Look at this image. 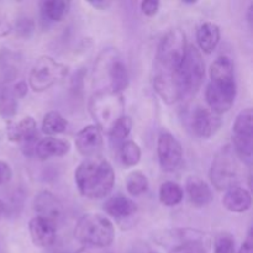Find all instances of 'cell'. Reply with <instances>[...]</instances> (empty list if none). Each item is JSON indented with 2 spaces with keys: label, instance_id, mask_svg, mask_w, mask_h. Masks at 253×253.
Here are the masks:
<instances>
[{
  "label": "cell",
  "instance_id": "cell-21",
  "mask_svg": "<svg viewBox=\"0 0 253 253\" xmlns=\"http://www.w3.org/2000/svg\"><path fill=\"white\" fill-rule=\"evenodd\" d=\"M221 39L220 27L214 22H204L197 31V42L204 53L210 54L215 51Z\"/></svg>",
  "mask_w": 253,
  "mask_h": 253
},
{
  "label": "cell",
  "instance_id": "cell-23",
  "mask_svg": "<svg viewBox=\"0 0 253 253\" xmlns=\"http://www.w3.org/2000/svg\"><path fill=\"white\" fill-rule=\"evenodd\" d=\"M21 58L17 53L7 49L0 52V82L9 83L14 81L20 71Z\"/></svg>",
  "mask_w": 253,
  "mask_h": 253
},
{
  "label": "cell",
  "instance_id": "cell-2",
  "mask_svg": "<svg viewBox=\"0 0 253 253\" xmlns=\"http://www.w3.org/2000/svg\"><path fill=\"white\" fill-rule=\"evenodd\" d=\"M74 182L82 197L91 200L106 198L115 184V172L108 160L94 156L85 158L74 172Z\"/></svg>",
  "mask_w": 253,
  "mask_h": 253
},
{
  "label": "cell",
  "instance_id": "cell-38",
  "mask_svg": "<svg viewBox=\"0 0 253 253\" xmlns=\"http://www.w3.org/2000/svg\"><path fill=\"white\" fill-rule=\"evenodd\" d=\"M76 253H109L105 251V249H98V247H86L83 246L79 249Z\"/></svg>",
  "mask_w": 253,
  "mask_h": 253
},
{
  "label": "cell",
  "instance_id": "cell-13",
  "mask_svg": "<svg viewBox=\"0 0 253 253\" xmlns=\"http://www.w3.org/2000/svg\"><path fill=\"white\" fill-rule=\"evenodd\" d=\"M32 207L37 216L43 217L53 222L54 225L58 224V221L63 216V205L59 202L58 198L48 190H42L37 193L32 202Z\"/></svg>",
  "mask_w": 253,
  "mask_h": 253
},
{
  "label": "cell",
  "instance_id": "cell-34",
  "mask_svg": "<svg viewBox=\"0 0 253 253\" xmlns=\"http://www.w3.org/2000/svg\"><path fill=\"white\" fill-rule=\"evenodd\" d=\"M12 169L10 165L5 161H0V185H4L11 179Z\"/></svg>",
  "mask_w": 253,
  "mask_h": 253
},
{
  "label": "cell",
  "instance_id": "cell-15",
  "mask_svg": "<svg viewBox=\"0 0 253 253\" xmlns=\"http://www.w3.org/2000/svg\"><path fill=\"white\" fill-rule=\"evenodd\" d=\"M76 147L86 158L98 156L103 147V132L95 125L85 126L76 135Z\"/></svg>",
  "mask_w": 253,
  "mask_h": 253
},
{
  "label": "cell",
  "instance_id": "cell-6",
  "mask_svg": "<svg viewBox=\"0 0 253 253\" xmlns=\"http://www.w3.org/2000/svg\"><path fill=\"white\" fill-rule=\"evenodd\" d=\"M125 103L121 94L95 91L89 103V110L101 132L108 133L114 124L124 116Z\"/></svg>",
  "mask_w": 253,
  "mask_h": 253
},
{
  "label": "cell",
  "instance_id": "cell-16",
  "mask_svg": "<svg viewBox=\"0 0 253 253\" xmlns=\"http://www.w3.org/2000/svg\"><path fill=\"white\" fill-rule=\"evenodd\" d=\"M29 232L35 246L49 247L56 241L57 225L43 217L35 216L29 222Z\"/></svg>",
  "mask_w": 253,
  "mask_h": 253
},
{
  "label": "cell",
  "instance_id": "cell-30",
  "mask_svg": "<svg viewBox=\"0 0 253 253\" xmlns=\"http://www.w3.org/2000/svg\"><path fill=\"white\" fill-rule=\"evenodd\" d=\"M126 189L131 197H140L148 189L147 177L140 170H135L126 179Z\"/></svg>",
  "mask_w": 253,
  "mask_h": 253
},
{
  "label": "cell",
  "instance_id": "cell-33",
  "mask_svg": "<svg viewBox=\"0 0 253 253\" xmlns=\"http://www.w3.org/2000/svg\"><path fill=\"white\" fill-rule=\"evenodd\" d=\"M141 7V11L148 17H152L155 16L156 14L160 10V2L156 1V0H145L140 4Z\"/></svg>",
  "mask_w": 253,
  "mask_h": 253
},
{
  "label": "cell",
  "instance_id": "cell-7",
  "mask_svg": "<svg viewBox=\"0 0 253 253\" xmlns=\"http://www.w3.org/2000/svg\"><path fill=\"white\" fill-rule=\"evenodd\" d=\"M210 180L217 190H229L240 182L239 158L232 146H224L215 155L209 172Z\"/></svg>",
  "mask_w": 253,
  "mask_h": 253
},
{
  "label": "cell",
  "instance_id": "cell-39",
  "mask_svg": "<svg viewBox=\"0 0 253 253\" xmlns=\"http://www.w3.org/2000/svg\"><path fill=\"white\" fill-rule=\"evenodd\" d=\"M89 5H91L93 7L99 10H106L111 6V2L110 1H90Z\"/></svg>",
  "mask_w": 253,
  "mask_h": 253
},
{
  "label": "cell",
  "instance_id": "cell-42",
  "mask_svg": "<svg viewBox=\"0 0 253 253\" xmlns=\"http://www.w3.org/2000/svg\"><path fill=\"white\" fill-rule=\"evenodd\" d=\"M5 212H6V205H5V203L2 200H0V219L4 216Z\"/></svg>",
  "mask_w": 253,
  "mask_h": 253
},
{
  "label": "cell",
  "instance_id": "cell-40",
  "mask_svg": "<svg viewBox=\"0 0 253 253\" xmlns=\"http://www.w3.org/2000/svg\"><path fill=\"white\" fill-rule=\"evenodd\" d=\"M131 253H158V252L153 251V250L150 249L148 246H142V247H138V249H135Z\"/></svg>",
  "mask_w": 253,
  "mask_h": 253
},
{
  "label": "cell",
  "instance_id": "cell-1",
  "mask_svg": "<svg viewBox=\"0 0 253 253\" xmlns=\"http://www.w3.org/2000/svg\"><path fill=\"white\" fill-rule=\"evenodd\" d=\"M187 46V37L179 29L168 31L158 44L153 88L166 104H174L184 98L178 81V72L185 56Z\"/></svg>",
  "mask_w": 253,
  "mask_h": 253
},
{
  "label": "cell",
  "instance_id": "cell-8",
  "mask_svg": "<svg viewBox=\"0 0 253 253\" xmlns=\"http://www.w3.org/2000/svg\"><path fill=\"white\" fill-rule=\"evenodd\" d=\"M68 67L49 56H42L32 66L29 74V85L36 93L48 90L57 82L66 78Z\"/></svg>",
  "mask_w": 253,
  "mask_h": 253
},
{
  "label": "cell",
  "instance_id": "cell-11",
  "mask_svg": "<svg viewBox=\"0 0 253 253\" xmlns=\"http://www.w3.org/2000/svg\"><path fill=\"white\" fill-rule=\"evenodd\" d=\"M157 156L161 168L165 172H174L183 162L182 145L170 133H161L157 141Z\"/></svg>",
  "mask_w": 253,
  "mask_h": 253
},
{
  "label": "cell",
  "instance_id": "cell-36",
  "mask_svg": "<svg viewBox=\"0 0 253 253\" xmlns=\"http://www.w3.org/2000/svg\"><path fill=\"white\" fill-rule=\"evenodd\" d=\"M14 93L16 94L17 99L19 98H24L27 93V84L25 83L24 81H20L15 84L14 86Z\"/></svg>",
  "mask_w": 253,
  "mask_h": 253
},
{
  "label": "cell",
  "instance_id": "cell-41",
  "mask_svg": "<svg viewBox=\"0 0 253 253\" xmlns=\"http://www.w3.org/2000/svg\"><path fill=\"white\" fill-rule=\"evenodd\" d=\"M252 14H253V4H250L249 9H247V22L250 26H252Z\"/></svg>",
  "mask_w": 253,
  "mask_h": 253
},
{
  "label": "cell",
  "instance_id": "cell-27",
  "mask_svg": "<svg viewBox=\"0 0 253 253\" xmlns=\"http://www.w3.org/2000/svg\"><path fill=\"white\" fill-rule=\"evenodd\" d=\"M161 203L166 207H175L179 204L184 198L183 188L175 182H165L160 188L158 192Z\"/></svg>",
  "mask_w": 253,
  "mask_h": 253
},
{
  "label": "cell",
  "instance_id": "cell-25",
  "mask_svg": "<svg viewBox=\"0 0 253 253\" xmlns=\"http://www.w3.org/2000/svg\"><path fill=\"white\" fill-rule=\"evenodd\" d=\"M17 113V96L14 89L0 82V115L10 120Z\"/></svg>",
  "mask_w": 253,
  "mask_h": 253
},
{
  "label": "cell",
  "instance_id": "cell-5",
  "mask_svg": "<svg viewBox=\"0 0 253 253\" xmlns=\"http://www.w3.org/2000/svg\"><path fill=\"white\" fill-rule=\"evenodd\" d=\"M77 241L86 247L105 249L115 237V227L108 217L100 214L83 215L74 227Z\"/></svg>",
  "mask_w": 253,
  "mask_h": 253
},
{
  "label": "cell",
  "instance_id": "cell-19",
  "mask_svg": "<svg viewBox=\"0 0 253 253\" xmlns=\"http://www.w3.org/2000/svg\"><path fill=\"white\" fill-rule=\"evenodd\" d=\"M71 150V143L66 140L56 137H44L35 146V153L41 161L53 157H63Z\"/></svg>",
  "mask_w": 253,
  "mask_h": 253
},
{
  "label": "cell",
  "instance_id": "cell-14",
  "mask_svg": "<svg viewBox=\"0 0 253 253\" xmlns=\"http://www.w3.org/2000/svg\"><path fill=\"white\" fill-rule=\"evenodd\" d=\"M173 236L179 240L169 253H207L209 240L203 232L197 230H177L172 231Z\"/></svg>",
  "mask_w": 253,
  "mask_h": 253
},
{
  "label": "cell",
  "instance_id": "cell-20",
  "mask_svg": "<svg viewBox=\"0 0 253 253\" xmlns=\"http://www.w3.org/2000/svg\"><path fill=\"white\" fill-rule=\"evenodd\" d=\"M222 204L229 211L241 214L251 208V193L241 187H234L225 192L222 198Z\"/></svg>",
  "mask_w": 253,
  "mask_h": 253
},
{
  "label": "cell",
  "instance_id": "cell-4",
  "mask_svg": "<svg viewBox=\"0 0 253 253\" xmlns=\"http://www.w3.org/2000/svg\"><path fill=\"white\" fill-rule=\"evenodd\" d=\"M94 88L96 91L121 94L130 84V74L119 53L106 49L99 56L94 67Z\"/></svg>",
  "mask_w": 253,
  "mask_h": 253
},
{
  "label": "cell",
  "instance_id": "cell-24",
  "mask_svg": "<svg viewBox=\"0 0 253 253\" xmlns=\"http://www.w3.org/2000/svg\"><path fill=\"white\" fill-rule=\"evenodd\" d=\"M69 10V2L64 0H44L40 2V11L43 20L48 22H59L64 19Z\"/></svg>",
  "mask_w": 253,
  "mask_h": 253
},
{
  "label": "cell",
  "instance_id": "cell-32",
  "mask_svg": "<svg viewBox=\"0 0 253 253\" xmlns=\"http://www.w3.org/2000/svg\"><path fill=\"white\" fill-rule=\"evenodd\" d=\"M35 25L34 21L29 17H19L15 24V32L17 36L22 37V39H29L32 34H34Z\"/></svg>",
  "mask_w": 253,
  "mask_h": 253
},
{
  "label": "cell",
  "instance_id": "cell-18",
  "mask_svg": "<svg viewBox=\"0 0 253 253\" xmlns=\"http://www.w3.org/2000/svg\"><path fill=\"white\" fill-rule=\"evenodd\" d=\"M104 209L108 212V215H110L114 219L125 220L136 214L137 205L132 199L119 193V194L111 195L110 198H108L104 204Z\"/></svg>",
  "mask_w": 253,
  "mask_h": 253
},
{
  "label": "cell",
  "instance_id": "cell-10",
  "mask_svg": "<svg viewBox=\"0 0 253 253\" xmlns=\"http://www.w3.org/2000/svg\"><path fill=\"white\" fill-rule=\"evenodd\" d=\"M253 114L252 109L247 108L236 116L232 125V148L237 158L251 166L253 156Z\"/></svg>",
  "mask_w": 253,
  "mask_h": 253
},
{
  "label": "cell",
  "instance_id": "cell-26",
  "mask_svg": "<svg viewBox=\"0 0 253 253\" xmlns=\"http://www.w3.org/2000/svg\"><path fill=\"white\" fill-rule=\"evenodd\" d=\"M68 127V121L58 111H48L42 121V131L48 137L63 133Z\"/></svg>",
  "mask_w": 253,
  "mask_h": 253
},
{
  "label": "cell",
  "instance_id": "cell-12",
  "mask_svg": "<svg viewBox=\"0 0 253 253\" xmlns=\"http://www.w3.org/2000/svg\"><path fill=\"white\" fill-rule=\"evenodd\" d=\"M222 121L220 115L208 108L198 106L192 114L190 126L195 136L200 138H210L219 132Z\"/></svg>",
  "mask_w": 253,
  "mask_h": 253
},
{
  "label": "cell",
  "instance_id": "cell-28",
  "mask_svg": "<svg viewBox=\"0 0 253 253\" xmlns=\"http://www.w3.org/2000/svg\"><path fill=\"white\" fill-rule=\"evenodd\" d=\"M119 156L121 158V162L126 167H135L141 161V148L135 141H125L120 145Z\"/></svg>",
  "mask_w": 253,
  "mask_h": 253
},
{
  "label": "cell",
  "instance_id": "cell-31",
  "mask_svg": "<svg viewBox=\"0 0 253 253\" xmlns=\"http://www.w3.org/2000/svg\"><path fill=\"white\" fill-rule=\"evenodd\" d=\"M214 253H235V240L232 235L221 232L215 237Z\"/></svg>",
  "mask_w": 253,
  "mask_h": 253
},
{
  "label": "cell",
  "instance_id": "cell-29",
  "mask_svg": "<svg viewBox=\"0 0 253 253\" xmlns=\"http://www.w3.org/2000/svg\"><path fill=\"white\" fill-rule=\"evenodd\" d=\"M132 119L127 115H124L114 124L113 127L110 128V131L108 132L109 137L113 142L115 143H123L125 142V138L128 137V135L131 133L132 130Z\"/></svg>",
  "mask_w": 253,
  "mask_h": 253
},
{
  "label": "cell",
  "instance_id": "cell-9",
  "mask_svg": "<svg viewBox=\"0 0 253 253\" xmlns=\"http://www.w3.org/2000/svg\"><path fill=\"white\" fill-rule=\"evenodd\" d=\"M205 77V63L199 49L188 44L182 66L178 72V81L183 94L190 95L199 90Z\"/></svg>",
  "mask_w": 253,
  "mask_h": 253
},
{
  "label": "cell",
  "instance_id": "cell-3",
  "mask_svg": "<svg viewBox=\"0 0 253 253\" xmlns=\"http://www.w3.org/2000/svg\"><path fill=\"white\" fill-rule=\"evenodd\" d=\"M234 63L226 56L215 59L210 66V82L205 91L209 109L217 115L227 113L236 99Z\"/></svg>",
  "mask_w": 253,
  "mask_h": 253
},
{
  "label": "cell",
  "instance_id": "cell-22",
  "mask_svg": "<svg viewBox=\"0 0 253 253\" xmlns=\"http://www.w3.org/2000/svg\"><path fill=\"white\" fill-rule=\"evenodd\" d=\"M185 188L190 202L197 207H205L211 203L212 192L205 180L198 177H190L188 178Z\"/></svg>",
  "mask_w": 253,
  "mask_h": 253
},
{
  "label": "cell",
  "instance_id": "cell-37",
  "mask_svg": "<svg viewBox=\"0 0 253 253\" xmlns=\"http://www.w3.org/2000/svg\"><path fill=\"white\" fill-rule=\"evenodd\" d=\"M11 30L12 27L9 22L5 21V20H0V37L9 35L11 32Z\"/></svg>",
  "mask_w": 253,
  "mask_h": 253
},
{
  "label": "cell",
  "instance_id": "cell-35",
  "mask_svg": "<svg viewBox=\"0 0 253 253\" xmlns=\"http://www.w3.org/2000/svg\"><path fill=\"white\" fill-rule=\"evenodd\" d=\"M237 253H253V241H252V230L250 229L247 232L246 240L244 241L242 246L240 247Z\"/></svg>",
  "mask_w": 253,
  "mask_h": 253
},
{
  "label": "cell",
  "instance_id": "cell-17",
  "mask_svg": "<svg viewBox=\"0 0 253 253\" xmlns=\"http://www.w3.org/2000/svg\"><path fill=\"white\" fill-rule=\"evenodd\" d=\"M36 120L32 116H24L17 121H10L6 127L7 138L15 143L30 142L36 136Z\"/></svg>",
  "mask_w": 253,
  "mask_h": 253
}]
</instances>
